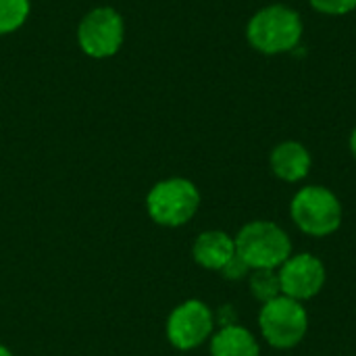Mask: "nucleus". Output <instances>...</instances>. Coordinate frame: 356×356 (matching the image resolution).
Listing matches in <instances>:
<instances>
[{
	"label": "nucleus",
	"instance_id": "1",
	"mask_svg": "<svg viewBox=\"0 0 356 356\" xmlns=\"http://www.w3.org/2000/svg\"><path fill=\"white\" fill-rule=\"evenodd\" d=\"M305 35L302 15L284 2L254 10L246 23V42L265 56H280L296 50Z\"/></svg>",
	"mask_w": 356,
	"mask_h": 356
},
{
	"label": "nucleus",
	"instance_id": "2",
	"mask_svg": "<svg viewBox=\"0 0 356 356\" xmlns=\"http://www.w3.org/2000/svg\"><path fill=\"white\" fill-rule=\"evenodd\" d=\"M290 219L309 238H330L342 227L344 209L334 190L307 184L290 200Z\"/></svg>",
	"mask_w": 356,
	"mask_h": 356
},
{
	"label": "nucleus",
	"instance_id": "3",
	"mask_svg": "<svg viewBox=\"0 0 356 356\" xmlns=\"http://www.w3.org/2000/svg\"><path fill=\"white\" fill-rule=\"evenodd\" d=\"M236 254L252 269H280L292 254L290 234L269 219H254L240 227L234 236Z\"/></svg>",
	"mask_w": 356,
	"mask_h": 356
},
{
	"label": "nucleus",
	"instance_id": "4",
	"mask_svg": "<svg viewBox=\"0 0 356 356\" xmlns=\"http://www.w3.org/2000/svg\"><path fill=\"white\" fill-rule=\"evenodd\" d=\"M261 338L275 350L296 348L309 334V311L305 302L288 296H277L259 311Z\"/></svg>",
	"mask_w": 356,
	"mask_h": 356
},
{
	"label": "nucleus",
	"instance_id": "5",
	"mask_svg": "<svg viewBox=\"0 0 356 356\" xmlns=\"http://www.w3.org/2000/svg\"><path fill=\"white\" fill-rule=\"evenodd\" d=\"M200 209V190L192 179L167 177L152 186L146 196L150 219L163 227H181L190 223Z\"/></svg>",
	"mask_w": 356,
	"mask_h": 356
},
{
	"label": "nucleus",
	"instance_id": "6",
	"mask_svg": "<svg viewBox=\"0 0 356 356\" xmlns=\"http://www.w3.org/2000/svg\"><path fill=\"white\" fill-rule=\"evenodd\" d=\"M125 40V23L119 10L111 6H96L77 27V44L92 58H108L119 52Z\"/></svg>",
	"mask_w": 356,
	"mask_h": 356
},
{
	"label": "nucleus",
	"instance_id": "7",
	"mask_svg": "<svg viewBox=\"0 0 356 356\" xmlns=\"http://www.w3.org/2000/svg\"><path fill=\"white\" fill-rule=\"evenodd\" d=\"M215 313L202 300H186L177 305L167 319V340L177 350H196L215 334Z\"/></svg>",
	"mask_w": 356,
	"mask_h": 356
},
{
	"label": "nucleus",
	"instance_id": "8",
	"mask_svg": "<svg viewBox=\"0 0 356 356\" xmlns=\"http://www.w3.org/2000/svg\"><path fill=\"white\" fill-rule=\"evenodd\" d=\"M277 275H280L282 294L298 302H307L319 296L327 282L325 263L313 252L292 254L277 269Z\"/></svg>",
	"mask_w": 356,
	"mask_h": 356
},
{
	"label": "nucleus",
	"instance_id": "9",
	"mask_svg": "<svg viewBox=\"0 0 356 356\" xmlns=\"http://www.w3.org/2000/svg\"><path fill=\"white\" fill-rule=\"evenodd\" d=\"M269 169L284 184H300L313 169V154L302 142L284 140L271 148Z\"/></svg>",
	"mask_w": 356,
	"mask_h": 356
},
{
	"label": "nucleus",
	"instance_id": "10",
	"mask_svg": "<svg viewBox=\"0 0 356 356\" xmlns=\"http://www.w3.org/2000/svg\"><path fill=\"white\" fill-rule=\"evenodd\" d=\"M236 257V240L221 229H207L192 244V259L209 271H221Z\"/></svg>",
	"mask_w": 356,
	"mask_h": 356
},
{
	"label": "nucleus",
	"instance_id": "11",
	"mask_svg": "<svg viewBox=\"0 0 356 356\" xmlns=\"http://www.w3.org/2000/svg\"><path fill=\"white\" fill-rule=\"evenodd\" d=\"M209 350L211 356H261V344L248 327L234 323L211 336Z\"/></svg>",
	"mask_w": 356,
	"mask_h": 356
},
{
	"label": "nucleus",
	"instance_id": "12",
	"mask_svg": "<svg viewBox=\"0 0 356 356\" xmlns=\"http://www.w3.org/2000/svg\"><path fill=\"white\" fill-rule=\"evenodd\" d=\"M248 290L252 298L261 305L282 296L280 275L275 269H252L248 275Z\"/></svg>",
	"mask_w": 356,
	"mask_h": 356
},
{
	"label": "nucleus",
	"instance_id": "13",
	"mask_svg": "<svg viewBox=\"0 0 356 356\" xmlns=\"http://www.w3.org/2000/svg\"><path fill=\"white\" fill-rule=\"evenodd\" d=\"M29 0H0V35L17 31L29 17Z\"/></svg>",
	"mask_w": 356,
	"mask_h": 356
},
{
	"label": "nucleus",
	"instance_id": "14",
	"mask_svg": "<svg viewBox=\"0 0 356 356\" xmlns=\"http://www.w3.org/2000/svg\"><path fill=\"white\" fill-rule=\"evenodd\" d=\"M311 8L325 17H344L356 10V0H309Z\"/></svg>",
	"mask_w": 356,
	"mask_h": 356
},
{
	"label": "nucleus",
	"instance_id": "15",
	"mask_svg": "<svg viewBox=\"0 0 356 356\" xmlns=\"http://www.w3.org/2000/svg\"><path fill=\"white\" fill-rule=\"evenodd\" d=\"M225 280H229V282H240V280H248V275H250V267L236 254L221 271H219Z\"/></svg>",
	"mask_w": 356,
	"mask_h": 356
},
{
	"label": "nucleus",
	"instance_id": "16",
	"mask_svg": "<svg viewBox=\"0 0 356 356\" xmlns=\"http://www.w3.org/2000/svg\"><path fill=\"white\" fill-rule=\"evenodd\" d=\"M215 323H219V327L238 323V321H236V311L232 309V305H223V307L219 309V313H215Z\"/></svg>",
	"mask_w": 356,
	"mask_h": 356
},
{
	"label": "nucleus",
	"instance_id": "17",
	"mask_svg": "<svg viewBox=\"0 0 356 356\" xmlns=\"http://www.w3.org/2000/svg\"><path fill=\"white\" fill-rule=\"evenodd\" d=\"M348 148H350V154L356 161V127L350 131V138H348Z\"/></svg>",
	"mask_w": 356,
	"mask_h": 356
},
{
	"label": "nucleus",
	"instance_id": "18",
	"mask_svg": "<svg viewBox=\"0 0 356 356\" xmlns=\"http://www.w3.org/2000/svg\"><path fill=\"white\" fill-rule=\"evenodd\" d=\"M0 356H13V353H10L6 346H2V344H0Z\"/></svg>",
	"mask_w": 356,
	"mask_h": 356
}]
</instances>
